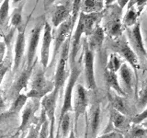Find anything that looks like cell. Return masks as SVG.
I'll use <instances>...</instances> for the list:
<instances>
[{"label": "cell", "instance_id": "8d00e7d4", "mask_svg": "<svg viewBox=\"0 0 147 138\" xmlns=\"http://www.w3.org/2000/svg\"><path fill=\"white\" fill-rule=\"evenodd\" d=\"M145 120H147V109H145L144 112H142L141 113L137 114L136 116L133 117L131 122L135 124H139V123L144 122Z\"/></svg>", "mask_w": 147, "mask_h": 138}, {"label": "cell", "instance_id": "f35d334b", "mask_svg": "<svg viewBox=\"0 0 147 138\" xmlns=\"http://www.w3.org/2000/svg\"><path fill=\"white\" fill-rule=\"evenodd\" d=\"M5 52H6V43L0 41V64L4 61Z\"/></svg>", "mask_w": 147, "mask_h": 138}, {"label": "cell", "instance_id": "c3c4849f", "mask_svg": "<svg viewBox=\"0 0 147 138\" xmlns=\"http://www.w3.org/2000/svg\"><path fill=\"white\" fill-rule=\"evenodd\" d=\"M84 138H88V127L86 128V133H85V137Z\"/></svg>", "mask_w": 147, "mask_h": 138}, {"label": "cell", "instance_id": "d6a6232c", "mask_svg": "<svg viewBox=\"0 0 147 138\" xmlns=\"http://www.w3.org/2000/svg\"><path fill=\"white\" fill-rule=\"evenodd\" d=\"M147 5V0H129V2L127 4L128 8L130 7H134L138 13H140L142 11Z\"/></svg>", "mask_w": 147, "mask_h": 138}, {"label": "cell", "instance_id": "e0dca14e", "mask_svg": "<svg viewBox=\"0 0 147 138\" xmlns=\"http://www.w3.org/2000/svg\"><path fill=\"white\" fill-rule=\"evenodd\" d=\"M119 71L124 87L123 91L125 93H131L133 86V73L131 71V68L129 66L128 64L124 63L121 64Z\"/></svg>", "mask_w": 147, "mask_h": 138}, {"label": "cell", "instance_id": "4fadbf2b", "mask_svg": "<svg viewBox=\"0 0 147 138\" xmlns=\"http://www.w3.org/2000/svg\"><path fill=\"white\" fill-rule=\"evenodd\" d=\"M77 20L78 22L75 30V32H74L73 39L70 44L71 49H70V53H69V59H70V64L72 67L75 66V64H76V59L77 56L78 51H79L82 35L85 34V28H84V23H83L82 18L80 17H78Z\"/></svg>", "mask_w": 147, "mask_h": 138}, {"label": "cell", "instance_id": "4dcf8cb0", "mask_svg": "<svg viewBox=\"0 0 147 138\" xmlns=\"http://www.w3.org/2000/svg\"><path fill=\"white\" fill-rule=\"evenodd\" d=\"M81 3L82 0H71V20L73 27H75L78 16H79Z\"/></svg>", "mask_w": 147, "mask_h": 138}, {"label": "cell", "instance_id": "7a4b0ae2", "mask_svg": "<svg viewBox=\"0 0 147 138\" xmlns=\"http://www.w3.org/2000/svg\"><path fill=\"white\" fill-rule=\"evenodd\" d=\"M70 44H71V36L68 37L67 40L64 41L62 46L61 55H60L56 74H55L54 79V87L53 89L55 92H57L63 85V82L66 77V64L69 59V53H70Z\"/></svg>", "mask_w": 147, "mask_h": 138}, {"label": "cell", "instance_id": "f546056e", "mask_svg": "<svg viewBox=\"0 0 147 138\" xmlns=\"http://www.w3.org/2000/svg\"><path fill=\"white\" fill-rule=\"evenodd\" d=\"M27 99H28L27 95H18V97L16 98L15 101L13 102V104L11 106V109L9 112L13 114H16L17 112H18L25 106V104L27 102Z\"/></svg>", "mask_w": 147, "mask_h": 138}, {"label": "cell", "instance_id": "d6986e66", "mask_svg": "<svg viewBox=\"0 0 147 138\" xmlns=\"http://www.w3.org/2000/svg\"><path fill=\"white\" fill-rule=\"evenodd\" d=\"M104 80L107 87L109 89H112L117 92V94L119 96H124L125 92L123 91L122 87L119 85V82L118 80V76L116 73L112 71H109V69L105 68L104 70Z\"/></svg>", "mask_w": 147, "mask_h": 138}, {"label": "cell", "instance_id": "5bb4252c", "mask_svg": "<svg viewBox=\"0 0 147 138\" xmlns=\"http://www.w3.org/2000/svg\"><path fill=\"white\" fill-rule=\"evenodd\" d=\"M87 93L86 90L82 85H78L76 87V98H75V117L76 124L82 114L86 112L87 107Z\"/></svg>", "mask_w": 147, "mask_h": 138}, {"label": "cell", "instance_id": "603a6c76", "mask_svg": "<svg viewBox=\"0 0 147 138\" xmlns=\"http://www.w3.org/2000/svg\"><path fill=\"white\" fill-rule=\"evenodd\" d=\"M110 121H111L113 125L118 129H126L129 125L128 121L125 115L117 112L115 110H111L110 112Z\"/></svg>", "mask_w": 147, "mask_h": 138}, {"label": "cell", "instance_id": "d4e9b609", "mask_svg": "<svg viewBox=\"0 0 147 138\" xmlns=\"http://www.w3.org/2000/svg\"><path fill=\"white\" fill-rule=\"evenodd\" d=\"M110 101H111V105L113 110H117V112H121L122 114H127L128 109L126 106L125 100L122 99L121 96L119 95H112L110 96Z\"/></svg>", "mask_w": 147, "mask_h": 138}, {"label": "cell", "instance_id": "60d3db41", "mask_svg": "<svg viewBox=\"0 0 147 138\" xmlns=\"http://www.w3.org/2000/svg\"><path fill=\"white\" fill-rule=\"evenodd\" d=\"M13 113H11L10 112H7L6 113H0V122H2L5 120H7V118H9L10 116H12Z\"/></svg>", "mask_w": 147, "mask_h": 138}, {"label": "cell", "instance_id": "f907efd6", "mask_svg": "<svg viewBox=\"0 0 147 138\" xmlns=\"http://www.w3.org/2000/svg\"><path fill=\"white\" fill-rule=\"evenodd\" d=\"M145 56H146V59H147V51H146V54H145Z\"/></svg>", "mask_w": 147, "mask_h": 138}, {"label": "cell", "instance_id": "f6af8a7d", "mask_svg": "<svg viewBox=\"0 0 147 138\" xmlns=\"http://www.w3.org/2000/svg\"><path fill=\"white\" fill-rule=\"evenodd\" d=\"M103 3H104V6L109 7V6H111V5H113L114 2H116L117 0H102Z\"/></svg>", "mask_w": 147, "mask_h": 138}, {"label": "cell", "instance_id": "7402d4cb", "mask_svg": "<svg viewBox=\"0 0 147 138\" xmlns=\"http://www.w3.org/2000/svg\"><path fill=\"white\" fill-rule=\"evenodd\" d=\"M26 3V0L18 3V7L13 10V13L10 17V24L13 29H18L22 24V10L24 7V5Z\"/></svg>", "mask_w": 147, "mask_h": 138}, {"label": "cell", "instance_id": "681fc988", "mask_svg": "<svg viewBox=\"0 0 147 138\" xmlns=\"http://www.w3.org/2000/svg\"><path fill=\"white\" fill-rule=\"evenodd\" d=\"M144 126L147 128V120H145V121L144 122Z\"/></svg>", "mask_w": 147, "mask_h": 138}, {"label": "cell", "instance_id": "ba28073f", "mask_svg": "<svg viewBox=\"0 0 147 138\" xmlns=\"http://www.w3.org/2000/svg\"><path fill=\"white\" fill-rule=\"evenodd\" d=\"M52 41H53V27L47 20H44L42 44H41V48H40V62L43 68H46L48 66L50 48H51Z\"/></svg>", "mask_w": 147, "mask_h": 138}, {"label": "cell", "instance_id": "ee69618b", "mask_svg": "<svg viewBox=\"0 0 147 138\" xmlns=\"http://www.w3.org/2000/svg\"><path fill=\"white\" fill-rule=\"evenodd\" d=\"M116 135H117V133H114V132H112V133H105V135H101V136L98 137V138H115V137H116Z\"/></svg>", "mask_w": 147, "mask_h": 138}, {"label": "cell", "instance_id": "f1b7e54d", "mask_svg": "<svg viewBox=\"0 0 147 138\" xmlns=\"http://www.w3.org/2000/svg\"><path fill=\"white\" fill-rule=\"evenodd\" d=\"M121 60L119 58L118 53H111L109 55V62L106 68L109 69V71H112L114 73H116L119 70V68L121 66Z\"/></svg>", "mask_w": 147, "mask_h": 138}, {"label": "cell", "instance_id": "83f0119b", "mask_svg": "<svg viewBox=\"0 0 147 138\" xmlns=\"http://www.w3.org/2000/svg\"><path fill=\"white\" fill-rule=\"evenodd\" d=\"M9 7H10V0H3L0 6V27L6 26L9 18Z\"/></svg>", "mask_w": 147, "mask_h": 138}, {"label": "cell", "instance_id": "5b68a950", "mask_svg": "<svg viewBox=\"0 0 147 138\" xmlns=\"http://www.w3.org/2000/svg\"><path fill=\"white\" fill-rule=\"evenodd\" d=\"M43 24H44V22L39 23V24H37L30 31V41H29V46H28V52H27V68L28 69L33 68L37 48H38V45H39L41 31L43 30Z\"/></svg>", "mask_w": 147, "mask_h": 138}, {"label": "cell", "instance_id": "277c9868", "mask_svg": "<svg viewBox=\"0 0 147 138\" xmlns=\"http://www.w3.org/2000/svg\"><path fill=\"white\" fill-rule=\"evenodd\" d=\"M81 74V67L78 64H75L72 67V72L70 77H69V81L66 87L65 94H64V99H63V104L61 110V115H60V120H61L64 115L68 113V112L72 109V97H73V89L76 80L78 79Z\"/></svg>", "mask_w": 147, "mask_h": 138}, {"label": "cell", "instance_id": "9a60e30c", "mask_svg": "<svg viewBox=\"0 0 147 138\" xmlns=\"http://www.w3.org/2000/svg\"><path fill=\"white\" fill-rule=\"evenodd\" d=\"M105 14V9L101 12L98 13H89V14H85L80 11L79 16L82 18L83 23H84V28H85V34L88 37L91 32L93 31L95 27L98 25L100 21L102 20Z\"/></svg>", "mask_w": 147, "mask_h": 138}, {"label": "cell", "instance_id": "8fae6325", "mask_svg": "<svg viewBox=\"0 0 147 138\" xmlns=\"http://www.w3.org/2000/svg\"><path fill=\"white\" fill-rule=\"evenodd\" d=\"M129 38H130V43L132 45L133 51L137 54V56H145L146 50L142 36L141 22L137 21L136 24L132 26L131 29L129 30Z\"/></svg>", "mask_w": 147, "mask_h": 138}, {"label": "cell", "instance_id": "ffe728a7", "mask_svg": "<svg viewBox=\"0 0 147 138\" xmlns=\"http://www.w3.org/2000/svg\"><path fill=\"white\" fill-rule=\"evenodd\" d=\"M104 7L102 0H82L80 11L85 14L98 13L103 11Z\"/></svg>", "mask_w": 147, "mask_h": 138}, {"label": "cell", "instance_id": "7dc6e473", "mask_svg": "<svg viewBox=\"0 0 147 138\" xmlns=\"http://www.w3.org/2000/svg\"><path fill=\"white\" fill-rule=\"evenodd\" d=\"M69 138H76V135H75V132H74V130H72L70 132V135H69Z\"/></svg>", "mask_w": 147, "mask_h": 138}, {"label": "cell", "instance_id": "8992f818", "mask_svg": "<svg viewBox=\"0 0 147 138\" xmlns=\"http://www.w3.org/2000/svg\"><path fill=\"white\" fill-rule=\"evenodd\" d=\"M114 51L121 55L126 60L129 64H131V66L134 69L139 68V59H138L137 54L135 53L134 51L131 47L130 43H128V41L125 38H121L118 40L114 44L113 47Z\"/></svg>", "mask_w": 147, "mask_h": 138}, {"label": "cell", "instance_id": "816d5d0a", "mask_svg": "<svg viewBox=\"0 0 147 138\" xmlns=\"http://www.w3.org/2000/svg\"><path fill=\"white\" fill-rule=\"evenodd\" d=\"M146 11H147V6H146Z\"/></svg>", "mask_w": 147, "mask_h": 138}, {"label": "cell", "instance_id": "30bf717a", "mask_svg": "<svg viewBox=\"0 0 147 138\" xmlns=\"http://www.w3.org/2000/svg\"><path fill=\"white\" fill-rule=\"evenodd\" d=\"M48 92L47 83L44 76V72L41 68H39L34 75V78L32 80L31 90L28 94V98H40Z\"/></svg>", "mask_w": 147, "mask_h": 138}, {"label": "cell", "instance_id": "52a82bcc", "mask_svg": "<svg viewBox=\"0 0 147 138\" xmlns=\"http://www.w3.org/2000/svg\"><path fill=\"white\" fill-rule=\"evenodd\" d=\"M74 29L72 25V20L71 18L63 24L60 25L57 30L54 31V34L53 35V60L58 53L59 50L62 48L63 43L67 40L68 37L71 36V32Z\"/></svg>", "mask_w": 147, "mask_h": 138}, {"label": "cell", "instance_id": "e575fe53", "mask_svg": "<svg viewBox=\"0 0 147 138\" xmlns=\"http://www.w3.org/2000/svg\"><path fill=\"white\" fill-rule=\"evenodd\" d=\"M60 122H61L63 135V136H66L68 133L69 127H70V117H69L68 113H66L61 120H60Z\"/></svg>", "mask_w": 147, "mask_h": 138}, {"label": "cell", "instance_id": "cb8c5ba5", "mask_svg": "<svg viewBox=\"0 0 147 138\" xmlns=\"http://www.w3.org/2000/svg\"><path fill=\"white\" fill-rule=\"evenodd\" d=\"M31 71H32V69L26 68L25 70L22 72L21 75L20 76V77L17 79V81L15 82V85H14V91H15V93H17L18 95H20V92L27 87V83L30 76Z\"/></svg>", "mask_w": 147, "mask_h": 138}, {"label": "cell", "instance_id": "7c38bea8", "mask_svg": "<svg viewBox=\"0 0 147 138\" xmlns=\"http://www.w3.org/2000/svg\"><path fill=\"white\" fill-rule=\"evenodd\" d=\"M28 24V21L24 26H20L18 28V32L15 43V56H14V67H13V72H16L18 67H20L21 64V60L23 57V54L25 52V47H26V35H25V30H26V26Z\"/></svg>", "mask_w": 147, "mask_h": 138}, {"label": "cell", "instance_id": "7bdbcfd3", "mask_svg": "<svg viewBox=\"0 0 147 138\" xmlns=\"http://www.w3.org/2000/svg\"><path fill=\"white\" fill-rule=\"evenodd\" d=\"M129 2V0H117V5L121 7V9H123L124 7H125V6H127V4Z\"/></svg>", "mask_w": 147, "mask_h": 138}, {"label": "cell", "instance_id": "4316f807", "mask_svg": "<svg viewBox=\"0 0 147 138\" xmlns=\"http://www.w3.org/2000/svg\"><path fill=\"white\" fill-rule=\"evenodd\" d=\"M35 110V107L32 104H28L27 107L25 108V110H23V113H22V121H21V124L18 130L23 132L25 130V128L27 127L28 123L30 122V119H31V115L33 114Z\"/></svg>", "mask_w": 147, "mask_h": 138}, {"label": "cell", "instance_id": "74e56055", "mask_svg": "<svg viewBox=\"0 0 147 138\" xmlns=\"http://www.w3.org/2000/svg\"><path fill=\"white\" fill-rule=\"evenodd\" d=\"M42 123V119H41L40 122H39L35 127H32L30 129V132L29 133L27 138H39V135H40V125Z\"/></svg>", "mask_w": 147, "mask_h": 138}, {"label": "cell", "instance_id": "9c48e42d", "mask_svg": "<svg viewBox=\"0 0 147 138\" xmlns=\"http://www.w3.org/2000/svg\"><path fill=\"white\" fill-rule=\"evenodd\" d=\"M71 18V0L67 1L65 4H60L55 6L53 8L52 17V27L57 29V28L65 22Z\"/></svg>", "mask_w": 147, "mask_h": 138}, {"label": "cell", "instance_id": "1f68e13d", "mask_svg": "<svg viewBox=\"0 0 147 138\" xmlns=\"http://www.w3.org/2000/svg\"><path fill=\"white\" fill-rule=\"evenodd\" d=\"M42 123H41V128L40 130V135H39V138H48L49 135V122L46 120V113L42 110Z\"/></svg>", "mask_w": 147, "mask_h": 138}, {"label": "cell", "instance_id": "b9f144b4", "mask_svg": "<svg viewBox=\"0 0 147 138\" xmlns=\"http://www.w3.org/2000/svg\"><path fill=\"white\" fill-rule=\"evenodd\" d=\"M53 128H54V120L50 121V133L48 135V138H54L53 137Z\"/></svg>", "mask_w": 147, "mask_h": 138}, {"label": "cell", "instance_id": "2e32d148", "mask_svg": "<svg viewBox=\"0 0 147 138\" xmlns=\"http://www.w3.org/2000/svg\"><path fill=\"white\" fill-rule=\"evenodd\" d=\"M87 38H88V40H86L87 45H88V48L92 52L99 51L101 47H102L103 41L105 39V32L103 28L99 24L96 25L93 31L91 32V34Z\"/></svg>", "mask_w": 147, "mask_h": 138}, {"label": "cell", "instance_id": "6da1fadb", "mask_svg": "<svg viewBox=\"0 0 147 138\" xmlns=\"http://www.w3.org/2000/svg\"><path fill=\"white\" fill-rule=\"evenodd\" d=\"M122 9L118 5H111L105 9L102 20H105L103 30L104 32L111 39H118L122 35L123 24L121 20Z\"/></svg>", "mask_w": 147, "mask_h": 138}, {"label": "cell", "instance_id": "d590c367", "mask_svg": "<svg viewBox=\"0 0 147 138\" xmlns=\"http://www.w3.org/2000/svg\"><path fill=\"white\" fill-rule=\"evenodd\" d=\"M9 66H10V61L9 60H4V61L0 64V85L3 81V78L7 72Z\"/></svg>", "mask_w": 147, "mask_h": 138}, {"label": "cell", "instance_id": "ac0fdd59", "mask_svg": "<svg viewBox=\"0 0 147 138\" xmlns=\"http://www.w3.org/2000/svg\"><path fill=\"white\" fill-rule=\"evenodd\" d=\"M58 93L54 90L52 91V93L49 95L44 96L42 99V107L43 110L46 113V116L49 118V120H54L55 115V106H56V97Z\"/></svg>", "mask_w": 147, "mask_h": 138}, {"label": "cell", "instance_id": "bcb514c9", "mask_svg": "<svg viewBox=\"0 0 147 138\" xmlns=\"http://www.w3.org/2000/svg\"><path fill=\"white\" fill-rule=\"evenodd\" d=\"M56 0H45L44 1V6H45V8H47L48 7H50L51 5H53Z\"/></svg>", "mask_w": 147, "mask_h": 138}, {"label": "cell", "instance_id": "836d02e7", "mask_svg": "<svg viewBox=\"0 0 147 138\" xmlns=\"http://www.w3.org/2000/svg\"><path fill=\"white\" fill-rule=\"evenodd\" d=\"M147 105V84L144 87L139 95V99H138V107L144 108Z\"/></svg>", "mask_w": 147, "mask_h": 138}, {"label": "cell", "instance_id": "3957f363", "mask_svg": "<svg viewBox=\"0 0 147 138\" xmlns=\"http://www.w3.org/2000/svg\"><path fill=\"white\" fill-rule=\"evenodd\" d=\"M83 49H84V66L86 85L88 89L94 90L96 87L94 72V52H92L88 48L86 39H85L83 43Z\"/></svg>", "mask_w": 147, "mask_h": 138}, {"label": "cell", "instance_id": "484cf974", "mask_svg": "<svg viewBox=\"0 0 147 138\" xmlns=\"http://www.w3.org/2000/svg\"><path fill=\"white\" fill-rule=\"evenodd\" d=\"M140 16V13L134 7H130L127 9V12L125 16L123 17L122 20V24L126 27H132L137 23L138 17Z\"/></svg>", "mask_w": 147, "mask_h": 138}, {"label": "cell", "instance_id": "ab89813d", "mask_svg": "<svg viewBox=\"0 0 147 138\" xmlns=\"http://www.w3.org/2000/svg\"><path fill=\"white\" fill-rule=\"evenodd\" d=\"M132 133H133V135H134V136L139 137V136H142V135H144L145 130H144V129H140V128H136V129H134V130L132 131Z\"/></svg>", "mask_w": 147, "mask_h": 138}, {"label": "cell", "instance_id": "44dd1931", "mask_svg": "<svg viewBox=\"0 0 147 138\" xmlns=\"http://www.w3.org/2000/svg\"><path fill=\"white\" fill-rule=\"evenodd\" d=\"M100 122V106L98 103H95L92 107L90 117V137L96 138Z\"/></svg>", "mask_w": 147, "mask_h": 138}]
</instances>
